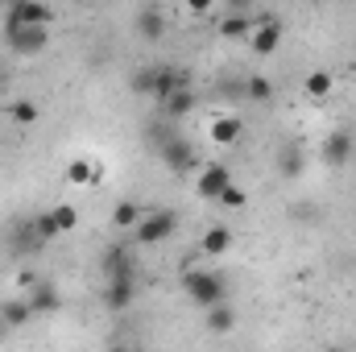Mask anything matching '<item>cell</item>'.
Wrapping results in <instances>:
<instances>
[{
    "label": "cell",
    "instance_id": "obj_26",
    "mask_svg": "<svg viewBox=\"0 0 356 352\" xmlns=\"http://www.w3.org/2000/svg\"><path fill=\"white\" fill-rule=\"evenodd\" d=\"M50 216H54L58 232H75V228H79V207H75V203H54Z\"/></svg>",
    "mask_w": 356,
    "mask_h": 352
},
{
    "label": "cell",
    "instance_id": "obj_4",
    "mask_svg": "<svg viewBox=\"0 0 356 352\" xmlns=\"http://www.w3.org/2000/svg\"><path fill=\"white\" fill-rule=\"evenodd\" d=\"M4 25H25V29H50L54 25V8L42 0H17L4 13Z\"/></svg>",
    "mask_w": 356,
    "mask_h": 352
},
{
    "label": "cell",
    "instance_id": "obj_23",
    "mask_svg": "<svg viewBox=\"0 0 356 352\" xmlns=\"http://www.w3.org/2000/svg\"><path fill=\"white\" fill-rule=\"evenodd\" d=\"M29 232H33V241H38V245H46V241H54V237H63L50 211H42V216H33V220H29Z\"/></svg>",
    "mask_w": 356,
    "mask_h": 352
},
{
    "label": "cell",
    "instance_id": "obj_18",
    "mask_svg": "<svg viewBox=\"0 0 356 352\" xmlns=\"http://www.w3.org/2000/svg\"><path fill=\"white\" fill-rule=\"evenodd\" d=\"M141 216H145V207H141L137 199H120V203L112 207V228H120V232H133V228L141 224Z\"/></svg>",
    "mask_w": 356,
    "mask_h": 352
},
{
    "label": "cell",
    "instance_id": "obj_14",
    "mask_svg": "<svg viewBox=\"0 0 356 352\" xmlns=\"http://www.w3.org/2000/svg\"><path fill=\"white\" fill-rule=\"evenodd\" d=\"M158 67V79H154V99H170V95H178V91L191 88V79H186V71H178V67H170V63H154Z\"/></svg>",
    "mask_w": 356,
    "mask_h": 352
},
{
    "label": "cell",
    "instance_id": "obj_16",
    "mask_svg": "<svg viewBox=\"0 0 356 352\" xmlns=\"http://www.w3.org/2000/svg\"><path fill=\"white\" fill-rule=\"evenodd\" d=\"M228 249H232V228H228V224H211V228L199 237V253H203V257H211V262H216V257H224Z\"/></svg>",
    "mask_w": 356,
    "mask_h": 352
},
{
    "label": "cell",
    "instance_id": "obj_25",
    "mask_svg": "<svg viewBox=\"0 0 356 352\" xmlns=\"http://www.w3.org/2000/svg\"><path fill=\"white\" fill-rule=\"evenodd\" d=\"M8 116H13V125H33L42 116V108L33 99H8Z\"/></svg>",
    "mask_w": 356,
    "mask_h": 352
},
{
    "label": "cell",
    "instance_id": "obj_20",
    "mask_svg": "<svg viewBox=\"0 0 356 352\" xmlns=\"http://www.w3.org/2000/svg\"><path fill=\"white\" fill-rule=\"evenodd\" d=\"M104 170L91 162V158H75V162H67V182L71 186H91V182H99Z\"/></svg>",
    "mask_w": 356,
    "mask_h": 352
},
{
    "label": "cell",
    "instance_id": "obj_11",
    "mask_svg": "<svg viewBox=\"0 0 356 352\" xmlns=\"http://www.w3.org/2000/svg\"><path fill=\"white\" fill-rule=\"evenodd\" d=\"M99 273H104V282L137 278V265H133V253H129V249H120V245L104 249V257H99Z\"/></svg>",
    "mask_w": 356,
    "mask_h": 352
},
{
    "label": "cell",
    "instance_id": "obj_8",
    "mask_svg": "<svg viewBox=\"0 0 356 352\" xmlns=\"http://www.w3.org/2000/svg\"><path fill=\"white\" fill-rule=\"evenodd\" d=\"M257 25H261V17H253V13H245V8H232V13L216 25V33L228 38V42H249Z\"/></svg>",
    "mask_w": 356,
    "mask_h": 352
},
{
    "label": "cell",
    "instance_id": "obj_12",
    "mask_svg": "<svg viewBox=\"0 0 356 352\" xmlns=\"http://www.w3.org/2000/svg\"><path fill=\"white\" fill-rule=\"evenodd\" d=\"M277 46H282V21L277 17H261V25L249 38V50L257 58H269V54H277Z\"/></svg>",
    "mask_w": 356,
    "mask_h": 352
},
{
    "label": "cell",
    "instance_id": "obj_7",
    "mask_svg": "<svg viewBox=\"0 0 356 352\" xmlns=\"http://www.w3.org/2000/svg\"><path fill=\"white\" fill-rule=\"evenodd\" d=\"M25 303H29V311L33 315H54L58 307H63V294H58V286L54 282H46V278H38L25 294H21Z\"/></svg>",
    "mask_w": 356,
    "mask_h": 352
},
{
    "label": "cell",
    "instance_id": "obj_30",
    "mask_svg": "<svg viewBox=\"0 0 356 352\" xmlns=\"http://www.w3.org/2000/svg\"><path fill=\"white\" fill-rule=\"evenodd\" d=\"M108 352H133V344H129V340H112V344H108Z\"/></svg>",
    "mask_w": 356,
    "mask_h": 352
},
{
    "label": "cell",
    "instance_id": "obj_10",
    "mask_svg": "<svg viewBox=\"0 0 356 352\" xmlns=\"http://www.w3.org/2000/svg\"><path fill=\"white\" fill-rule=\"evenodd\" d=\"M224 186H232V170L224 162H211V166H199V178H195V191L203 199H220Z\"/></svg>",
    "mask_w": 356,
    "mask_h": 352
},
{
    "label": "cell",
    "instance_id": "obj_6",
    "mask_svg": "<svg viewBox=\"0 0 356 352\" xmlns=\"http://www.w3.org/2000/svg\"><path fill=\"white\" fill-rule=\"evenodd\" d=\"M356 154V141L348 129H336V133H327L323 137V145H319V158H323V166H348Z\"/></svg>",
    "mask_w": 356,
    "mask_h": 352
},
{
    "label": "cell",
    "instance_id": "obj_17",
    "mask_svg": "<svg viewBox=\"0 0 356 352\" xmlns=\"http://www.w3.org/2000/svg\"><path fill=\"white\" fill-rule=\"evenodd\" d=\"M133 25H137V33H141L145 42H162V38H166V17H162V8H158V4L141 8Z\"/></svg>",
    "mask_w": 356,
    "mask_h": 352
},
{
    "label": "cell",
    "instance_id": "obj_15",
    "mask_svg": "<svg viewBox=\"0 0 356 352\" xmlns=\"http://www.w3.org/2000/svg\"><path fill=\"white\" fill-rule=\"evenodd\" d=\"M29 319H38V315L29 311V303H25L21 294H13V298L0 303V328H4V332H21Z\"/></svg>",
    "mask_w": 356,
    "mask_h": 352
},
{
    "label": "cell",
    "instance_id": "obj_32",
    "mask_svg": "<svg viewBox=\"0 0 356 352\" xmlns=\"http://www.w3.org/2000/svg\"><path fill=\"white\" fill-rule=\"evenodd\" d=\"M4 83H8V79H4V71H0V91H4Z\"/></svg>",
    "mask_w": 356,
    "mask_h": 352
},
{
    "label": "cell",
    "instance_id": "obj_2",
    "mask_svg": "<svg viewBox=\"0 0 356 352\" xmlns=\"http://www.w3.org/2000/svg\"><path fill=\"white\" fill-rule=\"evenodd\" d=\"M175 232H178V211H170V207H149L141 216V224L133 228V241L137 245H162Z\"/></svg>",
    "mask_w": 356,
    "mask_h": 352
},
{
    "label": "cell",
    "instance_id": "obj_29",
    "mask_svg": "<svg viewBox=\"0 0 356 352\" xmlns=\"http://www.w3.org/2000/svg\"><path fill=\"white\" fill-rule=\"evenodd\" d=\"M216 203L228 207V211H241V207H249V191H245L241 182H232V186H224V195H220Z\"/></svg>",
    "mask_w": 356,
    "mask_h": 352
},
{
    "label": "cell",
    "instance_id": "obj_1",
    "mask_svg": "<svg viewBox=\"0 0 356 352\" xmlns=\"http://www.w3.org/2000/svg\"><path fill=\"white\" fill-rule=\"evenodd\" d=\"M178 282H182V294H186L199 311H211V307L228 303V278H224L220 269H211V265H199V269L182 273Z\"/></svg>",
    "mask_w": 356,
    "mask_h": 352
},
{
    "label": "cell",
    "instance_id": "obj_28",
    "mask_svg": "<svg viewBox=\"0 0 356 352\" xmlns=\"http://www.w3.org/2000/svg\"><path fill=\"white\" fill-rule=\"evenodd\" d=\"M154 79H158V67H137L133 79H129V88L137 91V95H149L154 99Z\"/></svg>",
    "mask_w": 356,
    "mask_h": 352
},
{
    "label": "cell",
    "instance_id": "obj_9",
    "mask_svg": "<svg viewBox=\"0 0 356 352\" xmlns=\"http://www.w3.org/2000/svg\"><path fill=\"white\" fill-rule=\"evenodd\" d=\"M241 133H245V120H241L236 112H216V116L207 120V137H211V145H236Z\"/></svg>",
    "mask_w": 356,
    "mask_h": 352
},
{
    "label": "cell",
    "instance_id": "obj_5",
    "mask_svg": "<svg viewBox=\"0 0 356 352\" xmlns=\"http://www.w3.org/2000/svg\"><path fill=\"white\" fill-rule=\"evenodd\" d=\"M4 46L21 58H33L50 46V33L46 29H25V25H4Z\"/></svg>",
    "mask_w": 356,
    "mask_h": 352
},
{
    "label": "cell",
    "instance_id": "obj_24",
    "mask_svg": "<svg viewBox=\"0 0 356 352\" xmlns=\"http://www.w3.org/2000/svg\"><path fill=\"white\" fill-rule=\"evenodd\" d=\"M195 108V91L186 88V91H178V95H170L166 104H162V112H166V120H182L186 112Z\"/></svg>",
    "mask_w": 356,
    "mask_h": 352
},
{
    "label": "cell",
    "instance_id": "obj_21",
    "mask_svg": "<svg viewBox=\"0 0 356 352\" xmlns=\"http://www.w3.org/2000/svg\"><path fill=\"white\" fill-rule=\"evenodd\" d=\"M302 91H307V99H315V104H323L332 91H336V79L327 75V71H311L307 79H302Z\"/></svg>",
    "mask_w": 356,
    "mask_h": 352
},
{
    "label": "cell",
    "instance_id": "obj_27",
    "mask_svg": "<svg viewBox=\"0 0 356 352\" xmlns=\"http://www.w3.org/2000/svg\"><path fill=\"white\" fill-rule=\"evenodd\" d=\"M245 99L269 104V99H273V83H269L266 75H249V79H245Z\"/></svg>",
    "mask_w": 356,
    "mask_h": 352
},
{
    "label": "cell",
    "instance_id": "obj_3",
    "mask_svg": "<svg viewBox=\"0 0 356 352\" xmlns=\"http://www.w3.org/2000/svg\"><path fill=\"white\" fill-rule=\"evenodd\" d=\"M158 158H162L166 170H175V175H191V170H199V150H195L186 137H178V133H170V137L158 145Z\"/></svg>",
    "mask_w": 356,
    "mask_h": 352
},
{
    "label": "cell",
    "instance_id": "obj_31",
    "mask_svg": "<svg viewBox=\"0 0 356 352\" xmlns=\"http://www.w3.org/2000/svg\"><path fill=\"white\" fill-rule=\"evenodd\" d=\"M323 352H348V349H340V344H327V349H323Z\"/></svg>",
    "mask_w": 356,
    "mask_h": 352
},
{
    "label": "cell",
    "instance_id": "obj_22",
    "mask_svg": "<svg viewBox=\"0 0 356 352\" xmlns=\"http://www.w3.org/2000/svg\"><path fill=\"white\" fill-rule=\"evenodd\" d=\"M302 166H307L302 145H286V150L277 154V175H282V178H298V175H302Z\"/></svg>",
    "mask_w": 356,
    "mask_h": 352
},
{
    "label": "cell",
    "instance_id": "obj_19",
    "mask_svg": "<svg viewBox=\"0 0 356 352\" xmlns=\"http://www.w3.org/2000/svg\"><path fill=\"white\" fill-rule=\"evenodd\" d=\"M203 328H207L211 336H228V332L236 328V311H232L228 303H220V307L203 311Z\"/></svg>",
    "mask_w": 356,
    "mask_h": 352
},
{
    "label": "cell",
    "instance_id": "obj_13",
    "mask_svg": "<svg viewBox=\"0 0 356 352\" xmlns=\"http://www.w3.org/2000/svg\"><path fill=\"white\" fill-rule=\"evenodd\" d=\"M104 307L112 311V315H120V311H129L133 307V298H137V278H120V282H104Z\"/></svg>",
    "mask_w": 356,
    "mask_h": 352
}]
</instances>
